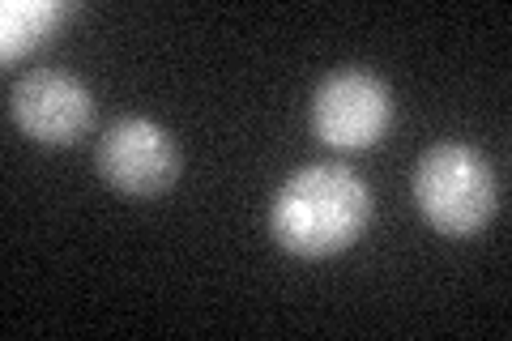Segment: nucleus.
<instances>
[{
	"label": "nucleus",
	"instance_id": "f257e3e1",
	"mask_svg": "<svg viewBox=\"0 0 512 341\" xmlns=\"http://www.w3.org/2000/svg\"><path fill=\"white\" fill-rule=\"evenodd\" d=\"M372 218V188L359 171L342 162H312L299 167L278 188L269 205V231L295 256H333L346 252Z\"/></svg>",
	"mask_w": 512,
	"mask_h": 341
},
{
	"label": "nucleus",
	"instance_id": "f03ea898",
	"mask_svg": "<svg viewBox=\"0 0 512 341\" xmlns=\"http://www.w3.org/2000/svg\"><path fill=\"white\" fill-rule=\"evenodd\" d=\"M414 205L448 239H470L500 209V184L491 162L461 141L431 145L414 167Z\"/></svg>",
	"mask_w": 512,
	"mask_h": 341
},
{
	"label": "nucleus",
	"instance_id": "7ed1b4c3",
	"mask_svg": "<svg viewBox=\"0 0 512 341\" xmlns=\"http://www.w3.org/2000/svg\"><path fill=\"white\" fill-rule=\"evenodd\" d=\"M393 90L372 69H338L312 94V133L333 150H372L393 124Z\"/></svg>",
	"mask_w": 512,
	"mask_h": 341
},
{
	"label": "nucleus",
	"instance_id": "20e7f679",
	"mask_svg": "<svg viewBox=\"0 0 512 341\" xmlns=\"http://www.w3.org/2000/svg\"><path fill=\"white\" fill-rule=\"evenodd\" d=\"M99 175L124 197H158L180 175V145L158 120L124 116L99 137Z\"/></svg>",
	"mask_w": 512,
	"mask_h": 341
},
{
	"label": "nucleus",
	"instance_id": "39448f33",
	"mask_svg": "<svg viewBox=\"0 0 512 341\" xmlns=\"http://www.w3.org/2000/svg\"><path fill=\"white\" fill-rule=\"evenodd\" d=\"M18 133L39 145H73L94 124V94L82 77L64 69H30L9 94Z\"/></svg>",
	"mask_w": 512,
	"mask_h": 341
},
{
	"label": "nucleus",
	"instance_id": "423d86ee",
	"mask_svg": "<svg viewBox=\"0 0 512 341\" xmlns=\"http://www.w3.org/2000/svg\"><path fill=\"white\" fill-rule=\"evenodd\" d=\"M69 13L73 5H64V0H9L0 9V56L18 60L26 52H35L43 39L56 35Z\"/></svg>",
	"mask_w": 512,
	"mask_h": 341
}]
</instances>
